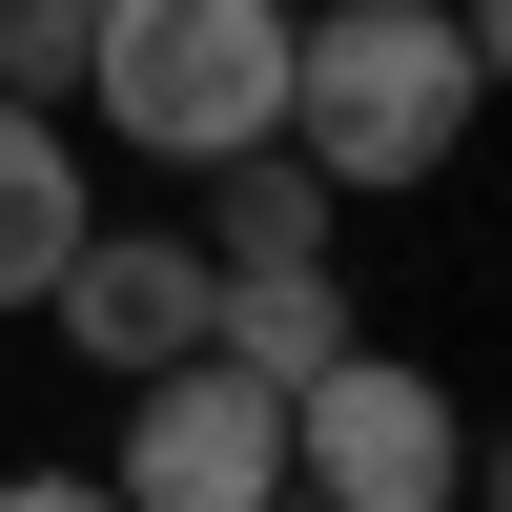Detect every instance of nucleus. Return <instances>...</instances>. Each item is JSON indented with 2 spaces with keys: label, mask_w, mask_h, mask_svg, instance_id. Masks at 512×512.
Wrapping results in <instances>:
<instances>
[{
  "label": "nucleus",
  "mask_w": 512,
  "mask_h": 512,
  "mask_svg": "<svg viewBox=\"0 0 512 512\" xmlns=\"http://www.w3.org/2000/svg\"><path fill=\"white\" fill-rule=\"evenodd\" d=\"M205 349L267 369V390L328 369V349H349V267H328V246H308V267H226V287H205Z\"/></svg>",
  "instance_id": "obj_8"
},
{
  "label": "nucleus",
  "mask_w": 512,
  "mask_h": 512,
  "mask_svg": "<svg viewBox=\"0 0 512 512\" xmlns=\"http://www.w3.org/2000/svg\"><path fill=\"white\" fill-rule=\"evenodd\" d=\"M185 185H205V267H308V246H349V185L287 164V144H226V164H185Z\"/></svg>",
  "instance_id": "obj_7"
},
{
  "label": "nucleus",
  "mask_w": 512,
  "mask_h": 512,
  "mask_svg": "<svg viewBox=\"0 0 512 512\" xmlns=\"http://www.w3.org/2000/svg\"><path fill=\"white\" fill-rule=\"evenodd\" d=\"M267 512H328V492H308V472H287V492H267Z\"/></svg>",
  "instance_id": "obj_11"
},
{
  "label": "nucleus",
  "mask_w": 512,
  "mask_h": 512,
  "mask_svg": "<svg viewBox=\"0 0 512 512\" xmlns=\"http://www.w3.org/2000/svg\"><path fill=\"white\" fill-rule=\"evenodd\" d=\"M103 492H123V512H267V492H287V390H267V369H226V349L123 369Z\"/></svg>",
  "instance_id": "obj_4"
},
{
  "label": "nucleus",
  "mask_w": 512,
  "mask_h": 512,
  "mask_svg": "<svg viewBox=\"0 0 512 512\" xmlns=\"http://www.w3.org/2000/svg\"><path fill=\"white\" fill-rule=\"evenodd\" d=\"M205 287H226V267H205V226H82L41 308H62V349H82V369L123 390V369H164V349H205Z\"/></svg>",
  "instance_id": "obj_5"
},
{
  "label": "nucleus",
  "mask_w": 512,
  "mask_h": 512,
  "mask_svg": "<svg viewBox=\"0 0 512 512\" xmlns=\"http://www.w3.org/2000/svg\"><path fill=\"white\" fill-rule=\"evenodd\" d=\"M82 226H103V185H82V144H62V103H41V82H0V308H41Z\"/></svg>",
  "instance_id": "obj_6"
},
{
  "label": "nucleus",
  "mask_w": 512,
  "mask_h": 512,
  "mask_svg": "<svg viewBox=\"0 0 512 512\" xmlns=\"http://www.w3.org/2000/svg\"><path fill=\"white\" fill-rule=\"evenodd\" d=\"M0 512H123V492H103V472H21Z\"/></svg>",
  "instance_id": "obj_10"
},
{
  "label": "nucleus",
  "mask_w": 512,
  "mask_h": 512,
  "mask_svg": "<svg viewBox=\"0 0 512 512\" xmlns=\"http://www.w3.org/2000/svg\"><path fill=\"white\" fill-rule=\"evenodd\" d=\"M82 41H103V0H0V82H82Z\"/></svg>",
  "instance_id": "obj_9"
},
{
  "label": "nucleus",
  "mask_w": 512,
  "mask_h": 512,
  "mask_svg": "<svg viewBox=\"0 0 512 512\" xmlns=\"http://www.w3.org/2000/svg\"><path fill=\"white\" fill-rule=\"evenodd\" d=\"M287 472H308L328 512H472V492H492V451H472V410H451V369H431V349L349 328L328 369H287Z\"/></svg>",
  "instance_id": "obj_3"
},
{
  "label": "nucleus",
  "mask_w": 512,
  "mask_h": 512,
  "mask_svg": "<svg viewBox=\"0 0 512 512\" xmlns=\"http://www.w3.org/2000/svg\"><path fill=\"white\" fill-rule=\"evenodd\" d=\"M82 103H103V144H144V164L287 144V0H103Z\"/></svg>",
  "instance_id": "obj_2"
},
{
  "label": "nucleus",
  "mask_w": 512,
  "mask_h": 512,
  "mask_svg": "<svg viewBox=\"0 0 512 512\" xmlns=\"http://www.w3.org/2000/svg\"><path fill=\"white\" fill-rule=\"evenodd\" d=\"M492 62H512L492 0H328V21L287 0V164H328L349 205L431 185V164L472 144Z\"/></svg>",
  "instance_id": "obj_1"
}]
</instances>
